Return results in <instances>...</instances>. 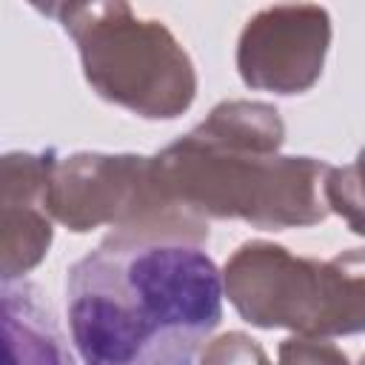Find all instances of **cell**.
<instances>
[{"label":"cell","instance_id":"cell-11","mask_svg":"<svg viewBox=\"0 0 365 365\" xmlns=\"http://www.w3.org/2000/svg\"><path fill=\"white\" fill-rule=\"evenodd\" d=\"M279 365H351L345 351L328 339L288 336L279 342Z\"/></svg>","mask_w":365,"mask_h":365},{"label":"cell","instance_id":"cell-12","mask_svg":"<svg viewBox=\"0 0 365 365\" xmlns=\"http://www.w3.org/2000/svg\"><path fill=\"white\" fill-rule=\"evenodd\" d=\"M356 365H365V354H362V359H359V362H356Z\"/></svg>","mask_w":365,"mask_h":365},{"label":"cell","instance_id":"cell-6","mask_svg":"<svg viewBox=\"0 0 365 365\" xmlns=\"http://www.w3.org/2000/svg\"><path fill=\"white\" fill-rule=\"evenodd\" d=\"M328 46V9L314 3L268 6L240 31L237 71L248 88L282 97L302 94L322 77Z\"/></svg>","mask_w":365,"mask_h":365},{"label":"cell","instance_id":"cell-10","mask_svg":"<svg viewBox=\"0 0 365 365\" xmlns=\"http://www.w3.org/2000/svg\"><path fill=\"white\" fill-rule=\"evenodd\" d=\"M200 365H271V359L257 339L242 331H228L205 345Z\"/></svg>","mask_w":365,"mask_h":365},{"label":"cell","instance_id":"cell-8","mask_svg":"<svg viewBox=\"0 0 365 365\" xmlns=\"http://www.w3.org/2000/svg\"><path fill=\"white\" fill-rule=\"evenodd\" d=\"M3 365H83L31 282L3 285Z\"/></svg>","mask_w":365,"mask_h":365},{"label":"cell","instance_id":"cell-7","mask_svg":"<svg viewBox=\"0 0 365 365\" xmlns=\"http://www.w3.org/2000/svg\"><path fill=\"white\" fill-rule=\"evenodd\" d=\"M60 157L46 151H9L0 160V277L3 285L43 262L54 240L48 188Z\"/></svg>","mask_w":365,"mask_h":365},{"label":"cell","instance_id":"cell-5","mask_svg":"<svg viewBox=\"0 0 365 365\" xmlns=\"http://www.w3.org/2000/svg\"><path fill=\"white\" fill-rule=\"evenodd\" d=\"M54 222L74 234L114 228L111 234L202 245L208 220L168 200L154 174L151 157L77 151L63 157L48 188Z\"/></svg>","mask_w":365,"mask_h":365},{"label":"cell","instance_id":"cell-1","mask_svg":"<svg viewBox=\"0 0 365 365\" xmlns=\"http://www.w3.org/2000/svg\"><path fill=\"white\" fill-rule=\"evenodd\" d=\"M222 294L202 245L108 234L68 268V336L83 365H194Z\"/></svg>","mask_w":365,"mask_h":365},{"label":"cell","instance_id":"cell-2","mask_svg":"<svg viewBox=\"0 0 365 365\" xmlns=\"http://www.w3.org/2000/svg\"><path fill=\"white\" fill-rule=\"evenodd\" d=\"M285 123L262 100H225L151 157L160 191L202 220H242L262 231L308 228L328 217L331 163L279 154Z\"/></svg>","mask_w":365,"mask_h":365},{"label":"cell","instance_id":"cell-3","mask_svg":"<svg viewBox=\"0 0 365 365\" xmlns=\"http://www.w3.org/2000/svg\"><path fill=\"white\" fill-rule=\"evenodd\" d=\"M54 17L74 40L91 91L143 120H174L197 97V71L180 40L128 3H48L34 6Z\"/></svg>","mask_w":365,"mask_h":365},{"label":"cell","instance_id":"cell-9","mask_svg":"<svg viewBox=\"0 0 365 365\" xmlns=\"http://www.w3.org/2000/svg\"><path fill=\"white\" fill-rule=\"evenodd\" d=\"M325 202L354 234L365 237V145L351 165L331 168L325 180Z\"/></svg>","mask_w":365,"mask_h":365},{"label":"cell","instance_id":"cell-4","mask_svg":"<svg viewBox=\"0 0 365 365\" xmlns=\"http://www.w3.org/2000/svg\"><path fill=\"white\" fill-rule=\"evenodd\" d=\"M222 291L254 328H285L314 339L365 334V248L314 259L268 240H248L228 257Z\"/></svg>","mask_w":365,"mask_h":365}]
</instances>
